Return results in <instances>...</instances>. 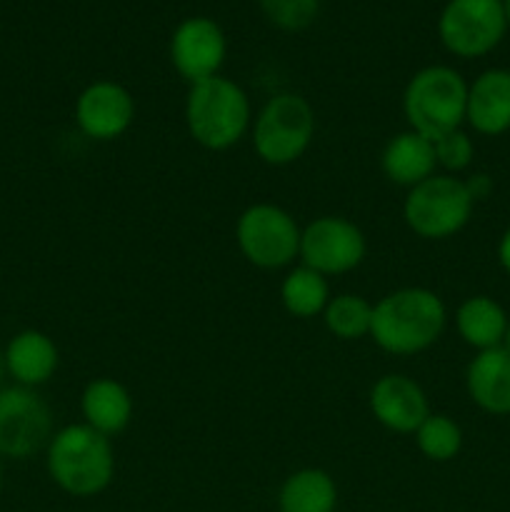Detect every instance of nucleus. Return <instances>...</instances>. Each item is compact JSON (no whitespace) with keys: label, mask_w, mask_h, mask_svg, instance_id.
Masks as SVG:
<instances>
[{"label":"nucleus","mask_w":510,"mask_h":512,"mask_svg":"<svg viewBox=\"0 0 510 512\" xmlns=\"http://www.w3.org/2000/svg\"><path fill=\"white\" fill-rule=\"evenodd\" d=\"M498 255H500V263H503V268L510 273V230L503 235V240H500Z\"/></svg>","instance_id":"nucleus-27"},{"label":"nucleus","mask_w":510,"mask_h":512,"mask_svg":"<svg viewBox=\"0 0 510 512\" xmlns=\"http://www.w3.org/2000/svg\"><path fill=\"white\" fill-rule=\"evenodd\" d=\"M465 120L483 135H500L510 128V73L488 70L470 85Z\"/></svg>","instance_id":"nucleus-16"},{"label":"nucleus","mask_w":510,"mask_h":512,"mask_svg":"<svg viewBox=\"0 0 510 512\" xmlns=\"http://www.w3.org/2000/svg\"><path fill=\"white\" fill-rule=\"evenodd\" d=\"M435 160L443 165L445 170H463L468 168L473 160V143L463 130H453V133L443 135L435 140Z\"/></svg>","instance_id":"nucleus-25"},{"label":"nucleus","mask_w":510,"mask_h":512,"mask_svg":"<svg viewBox=\"0 0 510 512\" xmlns=\"http://www.w3.org/2000/svg\"><path fill=\"white\" fill-rule=\"evenodd\" d=\"M85 425L103 435H118L133 420V395L113 378L90 380L80 398Z\"/></svg>","instance_id":"nucleus-18"},{"label":"nucleus","mask_w":510,"mask_h":512,"mask_svg":"<svg viewBox=\"0 0 510 512\" xmlns=\"http://www.w3.org/2000/svg\"><path fill=\"white\" fill-rule=\"evenodd\" d=\"M325 328L340 340H360L370 335L373 325V305L353 293L335 295L323 310Z\"/></svg>","instance_id":"nucleus-22"},{"label":"nucleus","mask_w":510,"mask_h":512,"mask_svg":"<svg viewBox=\"0 0 510 512\" xmlns=\"http://www.w3.org/2000/svg\"><path fill=\"white\" fill-rule=\"evenodd\" d=\"M468 185L450 175H430L408 190L403 218L415 235L425 240H445L460 233L473 213Z\"/></svg>","instance_id":"nucleus-6"},{"label":"nucleus","mask_w":510,"mask_h":512,"mask_svg":"<svg viewBox=\"0 0 510 512\" xmlns=\"http://www.w3.org/2000/svg\"><path fill=\"white\" fill-rule=\"evenodd\" d=\"M5 375H8V370H5V353H3V350H0V388H3Z\"/></svg>","instance_id":"nucleus-29"},{"label":"nucleus","mask_w":510,"mask_h":512,"mask_svg":"<svg viewBox=\"0 0 510 512\" xmlns=\"http://www.w3.org/2000/svg\"><path fill=\"white\" fill-rule=\"evenodd\" d=\"M445 328V305L428 288H400L373 305L370 338L390 355L428 350Z\"/></svg>","instance_id":"nucleus-1"},{"label":"nucleus","mask_w":510,"mask_h":512,"mask_svg":"<svg viewBox=\"0 0 510 512\" xmlns=\"http://www.w3.org/2000/svg\"><path fill=\"white\" fill-rule=\"evenodd\" d=\"M505 8L500 0H450L440 15V40L460 58L490 53L505 33Z\"/></svg>","instance_id":"nucleus-9"},{"label":"nucleus","mask_w":510,"mask_h":512,"mask_svg":"<svg viewBox=\"0 0 510 512\" xmlns=\"http://www.w3.org/2000/svg\"><path fill=\"white\" fill-rule=\"evenodd\" d=\"M370 413L393 433H415L430 415L423 388L408 375H383L370 388Z\"/></svg>","instance_id":"nucleus-13"},{"label":"nucleus","mask_w":510,"mask_h":512,"mask_svg":"<svg viewBox=\"0 0 510 512\" xmlns=\"http://www.w3.org/2000/svg\"><path fill=\"white\" fill-rule=\"evenodd\" d=\"M365 250L363 230L338 215L315 218L300 235L303 265L320 275L350 273L365 260Z\"/></svg>","instance_id":"nucleus-10"},{"label":"nucleus","mask_w":510,"mask_h":512,"mask_svg":"<svg viewBox=\"0 0 510 512\" xmlns=\"http://www.w3.org/2000/svg\"><path fill=\"white\" fill-rule=\"evenodd\" d=\"M465 383L473 403L485 413H510V353L503 348L480 350L468 365Z\"/></svg>","instance_id":"nucleus-15"},{"label":"nucleus","mask_w":510,"mask_h":512,"mask_svg":"<svg viewBox=\"0 0 510 512\" xmlns=\"http://www.w3.org/2000/svg\"><path fill=\"white\" fill-rule=\"evenodd\" d=\"M338 490L325 470L305 468L290 475L280 490L283 512H333Z\"/></svg>","instance_id":"nucleus-20"},{"label":"nucleus","mask_w":510,"mask_h":512,"mask_svg":"<svg viewBox=\"0 0 510 512\" xmlns=\"http://www.w3.org/2000/svg\"><path fill=\"white\" fill-rule=\"evenodd\" d=\"M503 8H505V20H508V23H510V0H505Z\"/></svg>","instance_id":"nucleus-30"},{"label":"nucleus","mask_w":510,"mask_h":512,"mask_svg":"<svg viewBox=\"0 0 510 512\" xmlns=\"http://www.w3.org/2000/svg\"><path fill=\"white\" fill-rule=\"evenodd\" d=\"M415 443H418L420 453L435 463H448L460 453L463 445V433L458 425L448 418V415H433L423 420L418 430H415Z\"/></svg>","instance_id":"nucleus-23"},{"label":"nucleus","mask_w":510,"mask_h":512,"mask_svg":"<svg viewBox=\"0 0 510 512\" xmlns=\"http://www.w3.org/2000/svg\"><path fill=\"white\" fill-rule=\"evenodd\" d=\"M0 490H3V458H0Z\"/></svg>","instance_id":"nucleus-31"},{"label":"nucleus","mask_w":510,"mask_h":512,"mask_svg":"<svg viewBox=\"0 0 510 512\" xmlns=\"http://www.w3.org/2000/svg\"><path fill=\"white\" fill-rule=\"evenodd\" d=\"M263 13L280 30H305L318 18L320 0H258Z\"/></svg>","instance_id":"nucleus-24"},{"label":"nucleus","mask_w":510,"mask_h":512,"mask_svg":"<svg viewBox=\"0 0 510 512\" xmlns=\"http://www.w3.org/2000/svg\"><path fill=\"white\" fill-rule=\"evenodd\" d=\"M465 108H468V85L453 68L430 65V68L418 70L405 85V120L410 130L433 143L453 130H460Z\"/></svg>","instance_id":"nucleus-4"},{"label":"nucleus","mask_w":510,"mask_h":512,"mask_svg":"<svg viewBox=\"0 0 510 512\" xmlns=\"http://www.w3.org/2000/svg\"><path fill=\"white\" fill-rule=\"evenodd\" d=\"M508 73H510V70H508Z\"/></svg>","instance_id":"nucleus-32"},{"label":"nucleus","mask_w":510,"mask_h":512,"mask_svg":"<svg viewBox=\"0 0 510 512\" xmlns=\"http://www.w3.org/2000/svg\"><path fill=\"white\" fill-rule=\"evenodd\" d=\"M170 60L190 85L218 75L225 60V35L210 18H188L175 28Z\"/></svg>","instance_id":"nucleus-12"},{"label":"nucleus","mask_w":510,"mask_h":512,"mask_svg":"<svg viewBox=\"0 0 510 512\" xmlns=\"http://www.w3.org/2000/svg\"><path fill=\"white\" fill-rule=\"evenodd\" d=\"M5 370L15 385L40 388L55 375L60 363L58 345L43 330H20L5 345Z\"/></svg>","instance_id":"nucleus-14"},{"label":"nucleus","mask_w":510,"mask_h":512,"mask_svg":"<svg viewBox=\"0 0 510 512\" xmlns=\"http://www.w3.org/2000/svg\"><path fill=\"white\" fill-rule=\"evenodd\" d=\"M45 465L65 493L75 498L103 493L115 473V455L108 435L98 433L90 425H65L53 433L45 448Z\"/></svg>","instance_id":"nucleus-2"},{"label":"nucleus","mask_w":510,"mask_h":512,"mask_svg":"<svg viewBox=\"0 0 510 512\" xmlns=\"http://www.w3.org/2000/svg\"><path fill=\"white\" fill-rule=\"evenodd\" d=\"M185 125L200 148H233L250 128L248 95L238 83L223 75L193 83L185 100Z\"/></svg>","instance_id":"nucleus-3"},{"label":"nucleus","mask_w":510,"mask_h":512,"mask_svg":"<svg viewBox=\"0 0 510 512\" xmlns=\"http://www.w3.org/2000/svg\"><path fill=\"white\" fill-rule=\"evenodd\" d=\"M315 138V113L305 98L278 93L260 108L253 128V148L263 163L283 168L303 158Z\"/></svg>","instance_id":"nucleus-5"},{"label":"nucleus","mask_w":510,"mask_h":512,"mask_svg":"<svg viewBox=\"0 0 510 512\" xmlns=\"http://www.w3.org/2000/svg\"><path fill=\"white\" fill-rule=\"evenodd\" d=\"M135 120L133 95L113 80L90 83L75 100V123L90 140H118Z\"/></svg>","instance_id":"nucleus-11"},{"label":"nucleus","mask_w":510,"mask_h":512,"mask_svg":"<svg viewBox=\"0 0 510 512\" xmlns=\"http://www.w3.org/2000/svg\"><path fill=\"white\" fill-rule=\"evenodd\" d=\"M300 235L293 215L273 203H255L240 213L235 240L250 265L278 270L300 255Z\"/></svg>","instance_id":"nucleus-7"},{"label":"nucleus","mask_w":510,"mask_h":512,"mask_svg":"<svg viewBox=\"0 0 510 512\" xmlns=\"http://www.w3.org/2000/svg\"><path fill=\"white\" fill-rule=\"evenodd\" d=\"M500 348H503L505 353H510V323H508V328H505V333H503V343H500Z\"/></svg>","instance_id":"nucleus-28"},{"label":"nucleus","mask_w":510,"mask_h":512,"mask_svg":"<svg viewBox=\"0 0 510 512\" xmlns=\"http://www.w3.org/2000/svg\"><path fill=\"white\" fill-rule=\"evenodd\" d=\"M380 165H383V173L390 183L415 188L418 183L428 180L438 165L433 140L423 138L415 130H405V133L388 140Z\"/></svg>","instance_id":"nucleus-17"},{"label":"nucleus","mask_w":510,"mask_h":512,"mask_svg":"<svg viewBox=\"0 0 510 512\" xmlns=\"http://www.w3.org/2000/svg\"><path fill=\"white\" fill-rule=\"evenodd\" d=\"M53 413L35 388H0V458L28 460L48 448Z\"/></svg>","instance_id":"nucleus-8"},{"label":"nucleus","mask_w":510,"mask_h":512,"mask_svg":"<svg viewBox=\"0 0 510 512\" xmlns=\"http://www.w3.org/2000/svg\"><path fill=\"white\" fill-rule=\"evenodd\" d=\"M280 300L293 318H315L323 313L330 300L328 280L325 275L300 265L285 275L280 285Z\"/></svg>","instance_id":"nucleus-21"},{"label":"nucleus","mask_w":510,"mask_h":512,"mask_svg":"<svg viewBox=\"0 0 510 512\" xmlns=\"http://www.w3.org/2000/svg\"><path fill=\"white\" fill-rule=\"evenodd\" d=\"M465 185H468V193H470V198H473V200L485 198V195L490 193V178H488V175H473V180H470V183H465Z\"/></svg>","instance_id":"nucleus-26"},{"label":"nucleus","mask_w":510,"mask_h":512,"mask_svg":"<svg viewBox=\"0 0 510 512\" xmlns=\"http://www.w3.org/2000/svg\"><path fill=\"white\" fill-rule=\"evenodd\" d=\"M455 323H458L460 338L478 350L500 348L503 333L508 328L503 308L495 300L485 298V295H475V298L465 300L458 308Z\"/></svg>","instance_id":"nucleus-19"}]
</instances>
